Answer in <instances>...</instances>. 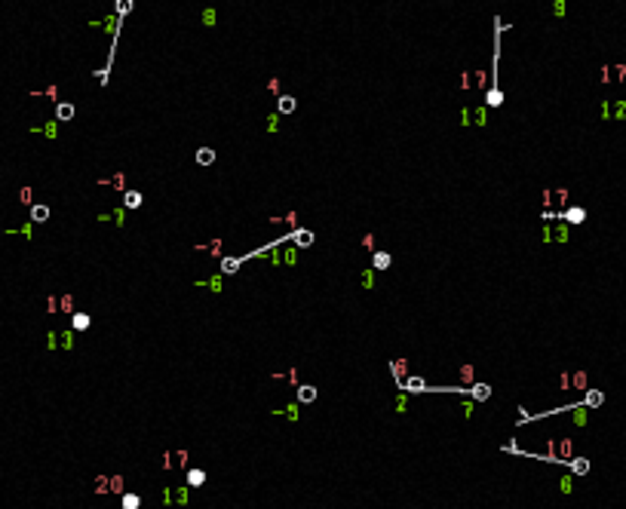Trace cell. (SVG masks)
<instances>
[{
	"instance_id": "cell-1",
	"label": "cell",
	"mask_w": 626,
	"mask_h": 509,
	"mask_svg": "<svg viewBox=\"0 0 626 509\" xmlns=\"http://www.w3.org/2000/svg\"><path fill=\"white\" fill-rule=\"evenodd\" d=\"M197 163H200V166H212V163H215V150H212V147H200V150H197Z\"/></svg>"
},
{
	"instance_id": "cell-2",
	"label": "cell",
	"mask_w": 626,
	"mask_h": 509,
	"mask_svg": "<svg viewBox=\"0 0 626 509\" xmlns=\"http://www.w3.org/2000/svg\"><path fill=\"white\" fill-rule=\"evenodd\" d=\"M123 200H126V209H138V206H141V193H138V190H126Z\"/></svg>"
},
{
	"instance_id": "cell-3",
	"label": "cell",
	"mask_w": 626,
	"mask_h": 509,
	"mask_svg": "<svg viewBox=\"0 0 626 509\" xmlns=\"http://www.w3.org/2000/svg\"><path fill=\"white\" fill-rule=\"evenodd\" d=\"M187 482H190L193 488H200V485L206 482V473H203V469H190V473H187Z\"/></svg>"
},
{
	"instance_id": "cell-4",
	"label": "cell",
	"mask_w": 626,
	"mask_h": 509,
	"mask_svg": "<svg viewBox=\"0 0 626 509\" xmlns=\"http://www.w3.org/2000/svg\"><path fill=\"white\" fill-rule=\"evenodd\" d=\"M317 399V389L313 386H298V402H313Z\"/></svg>"
},
{
	"instance_id": "cell-5",
	"label": "cell",
	"mask_w": 626,
	"mask_h": 509,
	"mask_svg": "<svg viewBox=\"0 0 626 509\" xmlns=\"http://www.w3.org/2000/svg\"><path fill=\"white\" fill-rule=\"evenodd\" d=\"M602 399H605V396L599 393V389H590V393H586V399H583V405H590V408H596V405H602Z\"/></svg>"
},
{
	"instance_id": "cell-6",
	"label": "cell",
	"mask_w": 626,
	"mask_h": 509,
	"mask_svg": "<svg viewBox=\"0 0 626 509\" xmlns=\"http://www.w3.org/2000/svg\"><path fill=\"white\" fill-rule=\"evenodd\" d=\"M295 243H298V246H310V243H313V233H310V230H295Z\"/></svg>"
},
{
	"instance_id": "cell-7",
	"label": "cell",
	"mask_w": 626,
	"mask_h": 509,
	"mask_svg": "<svg viewBox=\"0 0 626 509\" xmlns=\"http://www.w3.org/2000/svg\"><path fill=\"white\" fill-rule=\"evenodd\" d=\"M221 270H224V273H237V270H240V258H224V261H221Z\"/></svg>"
},
{
	"instance_id": "cell-8",
	"label": "cell",
	"mask_w": 626,
	"mask_h": 509,
	"mask_svg": "<svg viewBox=\"0 0 626 509\" xmlns=\"http://www.w3.org/2000/svg\"><path fill=\"white\" fill-rule=\"evenodd\" d=\"M565 218H568L571 224H580V221L586 218V212H583V209H568V212H565Z\"/></svg>"
},
{
	"instance_id": "cell-9",
	"label": "cell",
	"mask_w": 626,
	"mask_h": 509,
	"mask_svg": "<svg viewBox=\"0 0 626 509\" xmlns=\"http://www.w3.org/2000/svg\"><path fill=\"white\" fill-rule=\"evenodd\" d=\"M571 469H574V473H577V476H583V473H586V469H590V460H583V457H577V460L571 463Z\"/></svg>"
},
{
	"instance_id": "cell-10",
	"label": "cell",
	"mask_w": 626,
	"mask_h": 509,
	"mask_svg": "<svg viewBox=\"0 0 626 509\" xmlns=\"http://www.w3.org/2000/svg\"><path fill=\"white\" fill-rule=\"evenodd\" d=\"M280 110H283V114H292V110H295V98H292V95H283V98H280Z\"/></svg>"
},
{
	"instance_id": "cell-11",
	"label": "cell",
	"mask_w": 626,
	"mask_h": 509,
	"mask_svg": "<svg viewBox=\"0 0 626 509\" xmlns=\"http://www.w3.org/2000/svg\"><path fill=\"white\" fill-rule=\"evenodd\" d=\"M86 325H89V316H86V313H77V316H74V328H77V331H83Z\"/></svg>"
},
{
	"instance_id": "cell-12",
	"label": "cell",
	"mask_w": 626,
	"mask_h": 509,
	"mask_svg": "<svg viewBox=\"0 0 626 509\" xmlns=\"http://www.w3.org/2000/svg\"><path fill=\"white\" fill-rule=\"evenodd\" d=\"M375 267H378V270L390 267V255H387V252H378V255H375Z\"/></svg>"
},
{
	"instance_id": "cell-13",
	"label": "cell",
	"mask_w": 626,
	"mask_h": 509,
	"mask_svg": "<svg viewBox=\"0 0 626 509\" xmlns=\"http://www.w3.org/2000/svg\"><path fill=\"white\" fill-rule=\"evenodd\" d=\"M49 218V209L46 206H34V221H46Z\"/></svg>"
},
{
	"instance_id": "cell-14",
	"label": "cell",
	"mask_w": 626,
	"mask_h": 509,
	"mask_svg": "<svg viewBox=\"0 0 626 509\" xmlns=\"http://www.w3.org/2000/svg\"><path fill=\"white\" fill-rule=\"evenodd\" d=\"M123 509H138V497H135V494H126V497H123Z\"/></svg>"
},
{
	"instance_id": "cell-15",
	"label": "cell",
	"mask_w": 626,
	"mask_h": 509,
	"mask_svg": "<svg viewBox=\"0 0 626 509\" xmlns=\"http://www.w3.org/2000/svg\"><path fill=\"white\" fill-rule=\"evenodd\" d=\"M473 396H476V399H488V396H491V389H488V386H476V389H473Z\"/></svg>"
},
{
	"instance_id": "cell-16",
	"label": "cell",
	"mask_w": 626,
	"mask_h": 509,
	"mask_svg": "<svg viewBox=\"0 0 626 509\" xmlns=\"http://www.w3.org/2000/svg\"><path fill=\"white\" fill-rule=\"evenodd\" d=\"M71 114H74V107H71V104H59V117H62V120H68Z\"/></svg>"
},
{
	"instance_id": "cell-17",
	"label": "cell",
	"mask_w": 626,
	"mask_h": 509,
	"mask_svg": "<svg viewBox=\"0 0 626 509\" xmlns=\"http://www.w3.org/2000/svg\"><path fill=\"white\" fill-rule=\"evenodd\" d=\"M405 386H408V389H424V383H421V377H411V380H408Z\"/></svg>"
}]
</instances>
